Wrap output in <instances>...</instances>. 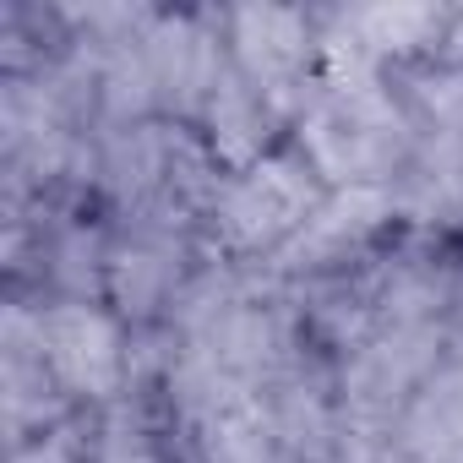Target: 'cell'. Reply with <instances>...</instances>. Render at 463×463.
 Masks as SVG:
<instances>
[{
  "label": "cell",
  "instance_id": "6da1fadb",
  "mask_svg": "<svg viewBox=\"0 0 463 463\" xmlns=\"http://www.w3.org/2000/svg\"><path fill=\"white\" fill-rule=\"evenodd\" d=\"M306 137V158L317 175H327L338 191L349 185H382V175H392L414 142V131L403 126L398 104L376 88H322L306 104L300 120Z\"/></svg>",
  "mask_w": 463,
  "mask_h": 463
},
{
  "label": "cell",
  "instance_id": "7a4b0ae2",
  "mask_svg": "<svg viewBox=\"0 0 463 463\" xmlns=\"http://www.w3.org/2000/svg\"><path fill=\"white\" fill-rule=\"evenodd\" d=\"M311 175H317L311 158H295V153H268L251 169H241L213 202L218 241L229 251H241V257L289 246L311 223V213L322 207Z\"/></svg>",
  "mask_w": 463,
  "mask_h": 463
},
{
  "label": "cell",
  "instance_id": "3957f363",
  "mask_svg": "<svg viewBox=\"0 0 463 463\" xmlns=\"http://www.w3.org/2000/svg\"><path fill=\"white\" fill-rule=\"evenodd\" d=\"M33 338H39V354L50 365V376L82 398H109L115 382H120V333L104 311L82 306V300H66V306H50L33 317Z\"/></svg>",
  "mask_w": 463,
  "mask_h": 463
},
{
  "label": "cell",
  "instance_id": "277c9868",
  "mask_svg": "<svg viewBox=\"0 0 463 463\" xmlns=\"http://www.w3.org/2000/svg\"><path fill=\"white\" fill-rule=\"evenodd\" d=\"M229 44H235L241 71L273 104H284V93L300 88L306 66L317 61V28H311L306 12H289V6H241V12H229Z\"/></svg>",
  "mask_w": 463,
  "mask_h": 463
},
{
  "label": "cell",
  "instance_id": "5b68a950",
  "mask_svg": "<svg viewBox=\"0 0 463 463\" xmlns=\"http://www.w3.org/2000/svg\"><path fill=\"white\" fill-rule=\"evenodd\" d=\"M147 82H153V104H202L213 99L223 61H218V39L196 23V17H158L142 28L137 39Z\"/></svg>",
  "mask_w": 463,
  "mask_h": 463
},
{
  "label": "cell",
  "instance_id": "8992f818",
  "mask_svg": "<svg viewBox=\"0 0 463 463\" xmlns=\"http://www.w3.org/2000/svg\"><path fill=\"white\" fill-rule=\"evenodd\" d=\"M387 213H392V196H387L382 185L333 191V196L311 213V223L284 246V257H289L295 268H333V262H349V257L376 235V229H382Z\"/></svg>",
  "mask_w": 463,
  "mask_h": 463
},
{
  "label": "cell",
  "instance_id": "52a82bcc",
  "mask_svg": "<svg viewBox=\"0 0 463 463\" xmlns=\"http://www.w3.org/2000/svg\"><path fill=\"white\" fill-rule=\"evenodd\" d=\"M273 99L235 66V71H223L213 99H207V126H213V147L229 158V164H241L251 169L262 158V142H268V126H273Z\"/></svg>",
  "mask_w": 463,
  "mask_h": 463
},
{
  "label": "cell",
  "instance_id": "ba28073f",
  "mask_svg": "<svg viewBox=\"0 0 463 463\" xmlns=\"http://www.w3.org/2000/svg\"><path fill=\"white\" fill-rule=\"evenodd\" d=\"M344 23L371 50L376 66L387 55L398 61L425 44H441V33H447V12H436V6H354V12H344Z\"/></svg>",
  "mask_w": 463,
  "mask_h": 463
},
{
  "label": "cell",
  "instance_id": "9c48e42d",
  "mask_svg": "<svg viewBox=\"0 0 463 463\" xmlns=\"http://www.w3.org/2000/svg\"><path fill=\"white\" fill-rule=\"evenodd\" d=\"M109 289L126 311H153L175 289V246L164 235H137L109 262Z\"/></svg>",
  "mask_w": 463,
  "mask_h": 463
},
{
  "label": "cell",
  "instance_id": "30bf717a",
  "mask_svg": "<svg viewBox=\"0 0 463 463\" xmlns=\"http://www.w3.org/2000/svg\"><path fill=\"white\" fill-rule=\"evenodd\" d=\"M441 44H447L452 66H463V12H458V17H447V33H441Z\"/></svg>",
  "mask_w": 463,
  "mask_h": 463
}]
</instances>
